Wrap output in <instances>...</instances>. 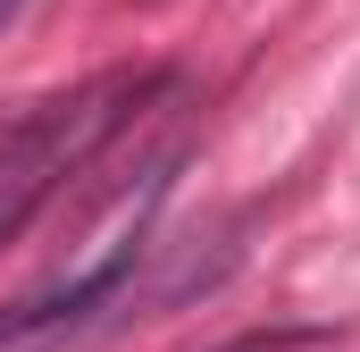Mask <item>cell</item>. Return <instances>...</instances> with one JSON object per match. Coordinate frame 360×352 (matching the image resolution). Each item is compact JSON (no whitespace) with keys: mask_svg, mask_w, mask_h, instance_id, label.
Wrapping results in <instances>:
<instances>
[]
</instances>
